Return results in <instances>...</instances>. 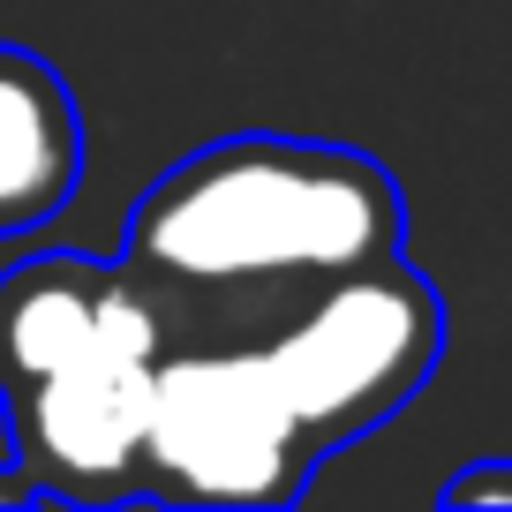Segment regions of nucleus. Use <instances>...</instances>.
<instances>
[{
    "instance_id": "1",
    "label": "nucleus",
    "mask_w": 512,
    "mask_h": 512,
    "mask_svg": "<svg viewBox=\"0 0 512 512\" xmlns=\"http://www.w3.org/2000/svg\"><path fill=\"white\" fill-rule=\"evenodd\" d=\"M407 249V196L369 151L309 136H219L128 211L121 264L166 354L256 347L324 287Z\"/></svg>"
},
{
    "instance_id": "2",
    "label": "nucleus",
    "mask_w": 512,
    "mask_h": 512,
    "mask_svg": "<svg viewBox=\"0 0 512 512\" xmlns=\"http://www.w3.org/2000/svg\"><path fill=\"white\" fill-rule=\"evenodd\" d=\"M166 332L121 256L46 249L0 272V422L61 505L144 497Z\"/></svg>"
},
{
    "instance_id": "3",
    "label": "nucleus",
    "mask_w": 512,
    "mask_h": 512,
    "mask_svg": "<svg viewBox=\"0 0 512 512\" xmlns=\"http://www.w3.org/2000/svg\"><path fill=\"white\" fill-rule=\"evenodd\" d=\"M249 354L279 384V400L294 407L309 445L332 460L339 445L392 422L430 384L437 354H445V302L400 249L324 287L302 317L256 339Z\"/></svg>"
},
{
    "instance_id": "4",
    "label": "nucleus",
    "mask_w": 512,
    "mask_h": 512,
    "mask_svg": "<svg viewBox=\"0 0 512 512\" xmlns=\"http://www.w3.org/2000/svg\"><path fill=\"white\" fill-rule=\"evenodd\" d=\"M324 452L249 347H181L151 392L144 497L159 505H294Z\"/></svg>"
},
{
    "instance_id": "5",
    "label": "nucleus",
    "mask_w": 512,
    "mask_h": 512,
    "mask_svg": "<svg viewBox=\"0 0 512 512\" xmlns=\"http://www.w3.org/2000/svg\"><path fill=\"white\" fill-rule=\"evenodd\" d=\"M83 181V113L38 53L0 38V241L61 219Z\"/></svg>"
},
{
    "instance_id": "6",
    "label": "nucleus",
    "mask_w": 512,
    "mask_h": 512,
    "mask_svg": "<svg viewBox=\"0 0 512 512\" xmlns=\"http://www.w3.org/2000/svg\"><path fill=\"white\" fill-rule=\"evenodd\" d=\"M445 505H512V460H467L445 482Z\"/></svg>"
},
{
    "instance_id": "7",
    "label": "nucleus",
    "mask_w": 512,
    "mask_h": 512,
    "mask_svg": "<svg viewBox=\"0 0 512 512\" xmlns=\"http://www.w3.org/2000/svg\"><path fill=\"white\" fill-rule=\"evenodd\" d=\"M38 497H46V482H38L16 452H0V505H38Z\"/></svg>"
}]
</instances>
